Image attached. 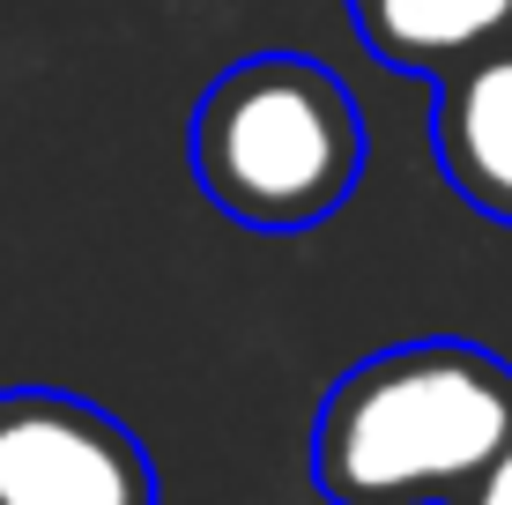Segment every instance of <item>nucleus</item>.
<instances>
[{
    "instance_id": "1",
    "label": "nucleus",
    "mask_w": 512,
    "mask_h": 505,
    "mask_svg": "<svg viewBox=\"0 0 512 505\" xmlns=\"http://www.w3.org/2000/svg\"><path fill=\"white\" fill-rule=\"evenodd\" d=\"M512 431V364L475 342H401L334 379L312 424L327 505H453Z\"/></svg>"
},
{
    "instance_id": "2",
    "label": "nucleus",
    "mask_w": 512,
    "mask_h": 505,
    "mask_svg": "<svg viewBox=\"0 0 512 505\" xmlns=\"http://www.w3.org/2000/svg\"><path fill=\"white\" fill-rule=\"evenodd\" d=\"M193 179L245 231H312L364 179L357 97L297 52L238 60L193 112Z\"/></svg>"
},
{
    "instance_id": "3",
    "label": "nucleus",
    "mask_w": 512,
    "mask_h": 505,
    "mask_svg": "<svg viewBox=\"0 0 512 505\" xmlns=\"http://www.w3.org/2000/svg\"><path fill=\"white\" fill-rule=\"evenodd\" d=\"M0 505H156V468L119 416L60 387L0 394Z\"/></svg>"
},
{
    "instance_id": "4",
    "label": "nucleus",
    "mask_w": 512,
    "mask_h": 505,
    "mask_svg": "<svg viewBox=\"0 0 512 505\" xmlns=\"http://www.w3.org/2000/svg\"><path fill=\"white\" fill-rule=\"evenodd\" d=\"M438 164L483 216L512 223V38L438 75Z\"/></svg>"
},
{
    "instance_id": "5",
    "label": "nucleus",
    "mask_w": 512,
    "mask_h": 505,
    "mask_svg": "<svg viewBox=\"0 0 512 505\" xmlns=\"http://www.w3.org/2000/svg\"><path fill=\"white\" fill-rule=\"evenodd\" d=\"M349 8H357V38L386 67H416V75H446L512 38V0H349Z\"/></svg>"
},
{
    "instance_id": "6",
    "label": "nucleus",
    "mask_w": 512,
    "mask_h": 505,
    "mask_svg": "<svg viewBox=\"0 0 512 505\" xmlns=\"http://www.w3.org/2000/svg\"><path fill=\"white\" fill-rule=\"evenodd\" d=\"M453 505H512V431H505V446L483 461V476H475Z\"/></svg>"
}]
</instances>
